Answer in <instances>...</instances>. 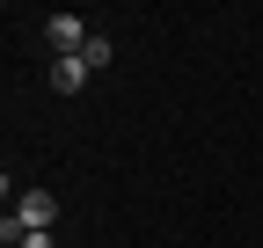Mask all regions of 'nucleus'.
Returning a JSON list of instances; mask_svg holds the SVG:
<instances>
[{
    "mask_svg": "<svg viewBox=\"0 0 263 248\" xmlns=\"http://www.w3.org/2000/svg\"><path fill=\"white\" fill-rule=\"evenodd\" d=\"M51 219H59V197L51 190H22L15 197V212H8V219H0V241H22V234H51Z\"/></svg>",
    "mask_w": 263,
    "mask_h": 248,
    "instance_id": "nucleus-1",
    "label": "nucleus"
},
{
    "mask_svg": "<svg viewBox=\"0 0 263 248\" xmlns=\"http://www.w3.org/2000/svg\"><path fill=\"white\" fill-rule=\"evenodd\" d=\"M88 37H95V29H88L81 15H44V44H51V58H81Z\"/></svg>",
    "mask_w": 263,
    "mask_h": 248,
    "instance_id": "nucleus-2",
    "label": "nucleus"
},
{
    "mask_svg": "<svg viewBox=\"0 0 263 248\" xmlns=\"http://www.w3.org/2000/svg\"><path fill=\"white\" fill-rule=\"evenodd\" d=\"M88 80H95V73H88V58H51V88H59V95H81Z\"/></svg>",
    "mask_w": 263,
    "mask_h": 248,
    "instance_id": "nucleus-3",
    "label": "nucleus"
},
{
    "mask_svg": "<svg viewBox=\"0 0 263 248\" xmlns=\"http://www.w3.org/2000/svg\"><path fill=\"white\" fill-rule=\"evenodd\" d=\"M81 58H88V73H103V66H110V58H117V44L103 37V29H95V37H88V51H81Z\"/></svg>",
    "mask_w": 263,
    "mask_h": 248,
    "instance_id": "nucleus-4",
    "label": "nucleus"
},
{
    "mask_svg": "<svg viewBox=\"0 0 263 248\" xmlns=\"http://www.w3.org/2000/svg\"><path fill=\"white\" fill-rule=\"evenodd\" d=\"M15 248H51V234H22V241H15Z\"/></svg>",
    "mask_w": 263,
    "mask_h": 248,
    "instance_id": "nucleus-5",
    "label": "nucleus"
}]
</instances>
